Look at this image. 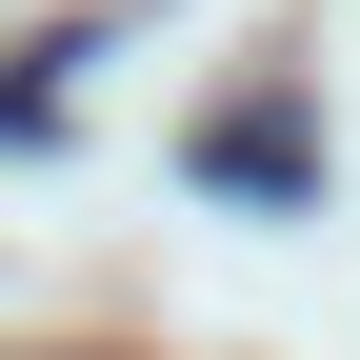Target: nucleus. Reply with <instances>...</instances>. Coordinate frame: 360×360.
I'll use <instances>...</instances> for the list:
<instances>
[{
  "label": "nucleus",
  "mask_w": 360,
  "mask_h": 360,
  "mask_svg": "<svg viewBox=\"0 0 360 360\" xmlns=\"http://www.w3.org/2000/svg\"><path fill=\"white\" fill-rule=\"evenodd\" d=\"M300 160H321V141H300L281 101H240V120H220V141H200V180H300Z\"/></svg>",
  "instance_id": "nucleus-1"
}]
</instances>
